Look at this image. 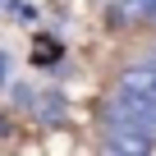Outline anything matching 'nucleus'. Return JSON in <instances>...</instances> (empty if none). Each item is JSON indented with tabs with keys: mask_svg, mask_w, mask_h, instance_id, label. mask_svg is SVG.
<instances>
[{
	"mask_svg": "<svg viewBox=\"0 0 156 156\" xmlns=\"http://www.w3.org/2000/svg\"><path fill=\"white\" fill-rule=\"evenodd\" d=\"M106 115H110V129L138 133V138H151V142H156V101H129V97H115Z\"/></svg>",
	"mask_w": 156,
	"mask_h": 156,
	"instance_id": "1",
	"label": "nucleus"
},
{
	"mask_svg": "<svg viewBox=\"0 0 156 156\" xmlns=\"http://www.w3.org/2000/svg\"><path fill=\"white\" fill-rule=\"evenodd\" d=\"M115 97H129V101H156V60H138L119 73V87Z\"/></svg>",
	"mask_w": 156,
	"mask_h": 156,
	"instance_id": "2",
	"label": "nucleus"
},
{
	"mask_svg": "<svg viewBox=\"0 0 156 156\" xmlns=\"http://www.w3.org/2000/svg\"><path fill=\"white\" fill-rule=\"evenodd\" d=\"M151 138H138V133H119V129H110V138H106V156H151Z\"/></svg>",
	"mask_w": 156,
	"mask_h": 156,
	"instance_id": "3",
	"label": "nucleus"
},
{
	"mask_svg": "<svg viewBox=\"0 0 156 156\" xmlns=\"http://www.w3.org/2000/svg\"><path fill=\"white\" fill-rule=\"evenodd\" d=\"M115 19H147V23H156V0H124Z\"/></svg>",
	"mask_w": 156,
	"mask_h": 156,
	"instance_id": "4",
	"label": "nucleus"
},
{
	"mask_svg": "<svg viewBox=\"0 0 156 156\" xmlns=\"http://www.w3.org/2000/svg\"><path fill=\"white\" fill-rule=\"evenodd\" d=\"M119 5H124V0H119Z\"/></svg>",
	"mask_w": 156,
	"mask_h": 156,
	"instance_id": "5",
	"label": "nucleus"
}]
</instances>
